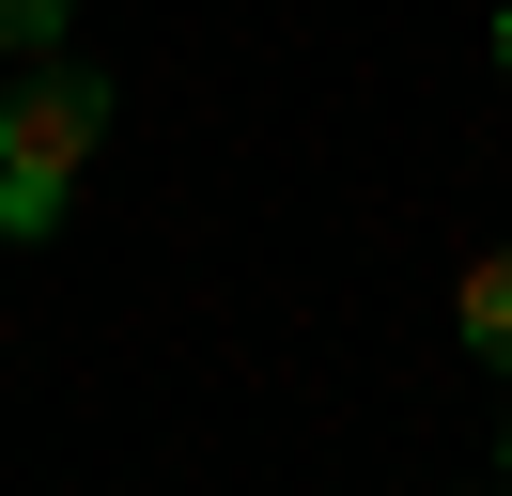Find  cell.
Returning <instances> with one entry per match:
<instances>
[{"instance_id": "6da1fadb", "label": "cell", "mask_w": 512, "mask_h": 496, "mask_svg": "<svg viewBox=\"0 0 512 496\" xmlns=\"http://www.w3.org/2000/svg\"><path fill=\"white\" fill-rule=\"evenodd\" d=\"M94 124H109V93L32 47V78H16V109H0V233H47V217H63V171L94 155Z\"/></svg>"}, {"instance_id": "7a4b0ae2", "label": "cell", "mask_w": 512, "mask_h": 496, "mask_svg": "<svg viewBox=\"0 0 512 496\" xmlns=\"http://www.w3.org/2000/svg\"><path fill=\"white\" fill-rule=\"evenodd\" d=\"M466 341L512 372V248H497V264H466Z\"/></svg>"}, {"instance_id": "3957f363", "label": "cell", "mask_w": 512, "mask_h": 496, "mask_svg": "<svg viewBox=\"0 0 512 496\" xmlns=\"http://www.w3.org/2000/svg\"><path fill=\"white\" fill-rule=\"evenodd\" d=\"M47 31H63V0H0V47H16V62H32Z\"/></svg>"}, {"instance_id": "277c9868", "label": "cell", "mask_w": 512, "mask_h": 496, "mask_svg": "<svg viewBox=\"0 0 512 496\" xmlns=\"http://www.w3.org/2000/svg\"><path fill=\"white\" fill-rule=\"evenodd\" d=\"M497 62H512V16H497Z\"/></svg>"}]
</instances>
